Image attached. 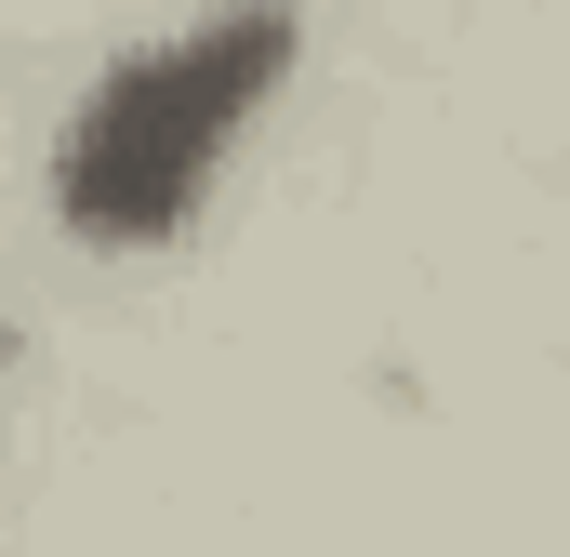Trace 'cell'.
<instances>
[{
    "label": "cell",
    "mask_w": 570,
    "mask_h": 557,
    "mask_svg": "<svg viewBox=\"0 0 570 557\" xmlns=\"http://www.w3.org/2000/svg\"><path fill=\"white\" fill-rule=\"evenodd\" d=\"M292 40H305L292 0H239V13H213V27L134 53V67H107V80L80 94L67 146H53V213H67V240H94V253L173 240V226L199 213L226 134L253 120V94L292 67Z\"/></svg>",
    "instance_id": "obj_1"
},
{
    "label": "cell",
    "mask_w": 570,
    "mask_h": 557,
    "mask_svg": "<svg viewBox=\"0 0 570 557\" xmlns=\"http://www.w3.org/2000/svg\"><path fill=\"white\" fill-rule=\"evenodd\" d=\"M0 359H13V345H0Z\"/></svg>",
    "instance_id": "obj_2"
}]
</instances>
